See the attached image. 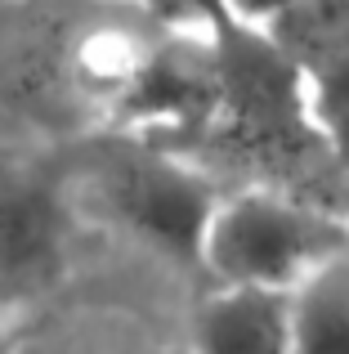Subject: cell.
Masks as SVG:
<instances>
[{
	"label": "cell",
	"mask_w": 349,
	"mask_h": 354,
	"mask_svg": "<svg viewBox=\"0 0 349 354\" xmlns=\"http://www.w3.org/2000/svg\"><path fill=\"white\" fill-rule=\"evenodd\" d=\"M174 18L148 0H14L0 14V99L45 126L108 135Z\"/></svg>",
	"instance_id": "cell-1"
},
{
	"label": "cell",
	"mask_w": 349,
	"mask_h": 354,
	"mask_svg": "<svg viewBox=\"0 0 349 354\" xmlns=\"http://www.w3.org/2000/svg\"><path fill=\"white\" fill-rule=\"evenodd\" d=\"M300 90L318 148H332L349 166V54L300 63Z\"/></svg>",
	"instance_id": "cell-7"
},
{
	"label": "cell",
	"mask_w": 349,
	"mask_h": 354,
	"mask_svg": "<svg viewBox=\"0 0 349 354\" xmlns=\"http://www.w3.org/2000/svg\"><path fill=\"white\" fill-rule=\"evenodd\" d=\"M81 211L72 202L68 171L45 162L0 171V328L50 305L72 269Z\"/></svg>",
	"instance_id": "cell-4"
},
{
	"label": "cell",
	"mask_w": 349,
	"mask_h": 354,
	"mask_svg": "<svg viewBox=\"0 0 349 354\" xmlns=\"http://www.w3.org/2000/svg\"><path fill=\"white\" fill-rule=\"evenodd\" d=\"M349 251V216L291 193L287 184H246L219 193L197 242V265L215 283L291 292L314 269Z\"/></svg>",
	"instance_id": "cell-3"
},
{
	"label": "cell",
	"mask_w": 349,
	"mask_h": 354,
	"mask_svg": "<svg viewBox=\"0 0 349 354\" xmlns=\"http://www.w3.org/2000/svg\"><path fill=\"white\" fill-rule=\"evenodd\" d=\"M5 341H9V332H5V328H0V346H5Z\"/></svg>",
	"instance_id": "cell-10"
},
{
	"label": "cell",
	"mask_w": 349,
	"mask_h": 354,
	"mask_svg": "<svg viewBox=\"0 0 349 354\" xmlns=\"http://www.w3.org/2000/svg\"><path fill=\"white\" fill-rule=\"evenodd\" d=\"M291 341V301L269 287L215 283L197 301L183 328L188 354H287Z\"/></svg>",
	"instance_id": "cell-5"
},
{
	"label": "cell",
	"mask_w": 349,
	"mask_h": 354,
	"mask_svg": "<svg viewBox=\"0 0 349 354\" xmlns=\"http://www.w3.org/2000/svg\"><path fill=\"white\" fill-rule=\"evenodd\" d=\"M0 354H148L134 337H126V328L99 319L63 323V328H41L27 337H9Z\"/></svg>",
	"instance_id": "cell-9"
},
{
	"label": "cell",
	"mask_w": 349,
	"mask_h": 354,
	"mask_svg": "<svg viewBox=\"0 0 349 354\" xmlns=\"http://www.w3.org/2000/svg\"><path fill=\"white\" fill-rule=\"evenodd\" d=\"M269 36L296 63L341 59L349 54V0H305L287 18H278Z\"/></svg>",
	"instance_id": "cell-8"
},
{
	"label": "cell",
	"mask_w": 349,
	"mask_h": 354,
	"mask_svg": "<svg viewBox=\"0 0 349 354\" xmlns=\"http://www.w3.org/2000/svg\"><path fill=\"white\" fill-rule=\"evenodd\" d=\"M291 341L287 354H349V251L287 292Z\"/></svg>",
	"instance_id": "cell-6"
},
{
	"label": "cell",
	"mask_w": 349,
	"mask_h": 354,
	"mask_svg": "<svg viewBox=\"0 0 349 354\" xmlns=\"http://www.w3.org/2000/svg\"><path fill=\"white\" fill-rule=\"evenodd\" d=\"M63 171L81 216L103 220L174 260H197V242L219 189L166 139L117 130L90 135L81 162Z\"/></svg>",
	"instance_id": "cell-2"
}]
</instances>
